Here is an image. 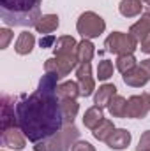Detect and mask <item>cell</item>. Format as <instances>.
Segmentation results:
<instances>
[{
  "mask_svg": "<svg viewBox=\"0 0 150 151\" xmlns=\"http://www.w3.org/2000/svg\"><path fill=\"white\" fill-rule=\"evenodd\" d=\"M134 67H138V60L134 58V55H120V56H117L115 69L120 74H125V72L133 70Z\"/></svg>",
  "mask_w": 150,
  "mask_h": 151,
  "instance_id": "obj_24",
  "label": "cell"
},
{
  "mask_svg": "<svg viewBox=\"0 0 150 151\" xmlns=\"http://www.w3.org/2000/svg\"><path fill=\"white\" fill-rule=\"evenodd\" d=\"M138 46L140 44L134 39L129 34H124V32H111L104 40V47L110 53L117 55V56H120V55H134Z\"/></svg>",
  "mask_w": 150,
  "mask_h": 151,
  "instance_id": "obj_5",
  "label": "cell"
},
{
  "mask_svg": "<svg viewBox=\"0 0 150 151\" xmlns=\"http://www.w3.org/2000/svg\"><path fill=\"white\" fill-rule=\"evenodd\" d=\"M136 151H150V130H145V132L141 134Z\"/></svg>",
  "mask_w": 150,
  "mask_h": 151,
  "instance_id": "obj_27",
  "label": "cell"
},
{
  "mask_svg": "<svg viewBox=\"0 0 150 151\" xmlns=\"http://www.w3.org/2000/svg\"><path fill=\"white\" fill-rule=\"evenodd\" d=\"M78 65H79V62H78L76 55H58V56L48 58L44 62V72L55 74L62 79L71 74V70H74Z\"/></svg>",
  "mask_w": 150,
  "mask_h": 151,
  "instance_id": "obj_6",
  "label": "cell"
},
{
  "mask_svg": "<svg viewBox=\"0 0 150 151\" xmlns=\"http://www.w3.org/2000/svg\"><path fill=\"white\" fill-rule=\"evenodd\" d=\"M57 95H58L60 100H76L78 97H81L78 81H64V83H60L58 88H57Z\"/></svg>",
  "mask_w": 150,
  "mask_h": 151,
  "instance_id": "obj_17",
  "label": "cell"
},
{
  "mask_svg": "<svg viewBox=\"0 0 150 151\" xmlns=\"http://www.w3.org/2000/svg\"><path fill=\"white\" fill-rule=\"evenodd\" d=\"M76 47H78V42L73 35H62L53 44V55L55 56H58V55H76Z\"/></svg>",
  "mask_w": 150,
  "mask_h": 151,
  "instance_id": "obj_15",
  "label": "cell"
},
{
  "mask_svg": "<svg viewBox=\"0 0 150 151\" xmlns=\"http://www.w3.org/2000/svg\"><path fill=\"white\" fill-rule=\"evenodd\" d=\"M129 35L134 39L138 44H141L145 39L150 37V11L149 12H143V14L140 16V19L131 25Z\"/></svg>",
  "mask_w": 150,
  "mask_h": 151,
  "instance_id": "obj_10",
  "label": "cell"
},
{
  "mask_svg": "<svg viewBox=\"0 0 150 151\" xmlns=\"http://www.w3.org/2000/svg\"><path fill=\"white\" fill-rule=\"evenodd\" d=\"M113 130H115V125H113L111 119H103L94 130H92V135L97 139V141H103V142H106L108 141V137L113 134Z\"/></svg>",
  "mask_w": 150,
  "mask_h": 151,
  "instance_id": "obj_23",
  "label": "cell"
},
{
  "mask_svg": "<svg viewBox=\"0 0 150 151\" xmlns=\"http://www.w3.org/2000/svg\"><path fill=\"white\" fill-rule=\"evenodd\" d=\"M113 72H115L113 62H110V60H101L99 65H97V76H95V77H97L99 81H108L113 76Z\"/></svg>",
  "mask_w": 150,
  "mask_h": 151,
  "instance_id": "obj_25",
  "label": "cell"
},
{
  "mask_svg": "<svg viewBox=\"0 0 150 151\" xmlns=\"http://www.w3.org/2000/svg\"><path fill=\"white\" fill-rule=\"evenodd\" d=\"M108 111L113 118H127V99L122 95H115L108 106Z\"/></svg>",
  "mask_w": 150,
  "mask_h": 151,
  "instance_id": "obj_22",
  "label": "cell"
},
{
  "mask_svg": "<svg viewBox=\"0 0 150 151\" xmlns=\"http://www.w3.org/2000/svg\"><path fill=\"white\" fill-rule=\"evenodd\" d=\"M60 107H62L64 123L66 125H73L78 113H79V104L76 100H60Z\"/></svg>",
  "mask_w": 150,
  "mask_h": 151,
  "instance_id": "obj_21",
  "label": "cell"
},
{
  "mask_svg": "<svg viewBox=\"0 0 150 151\" xmlns=\"http://www.w3.org/2000/svg\"><path fill=\"white\" fill-rule=\"evenodd\" d=\"M76 81H78L81 97H90V95L95 93V79L92 76V65H90V62L79 63L76 67Z\"/></svg>",
  "mask_w": 150,
  "mask_h": 151,
  "instance_id": "obj_7",
  "label": "cell"
},
{
  "mask_svg": "<svg viewBox=\"0 0 150 151\" xmlns=\"http://www.w3.org/2000/svg\"><path fill=\"white\" fill-rule=\"evenodd\" d=\"M42 0H0L2 21L9 27H36Z\"/></svg>",
  "mask_w": 150,
  "mask_h": 151,
  "instance_id": "obj_2",
  "label": "cell"
},
{
  "mask_svg": "<svg viewBox=\"0 0 150 151\" xmlns=\"http://www.w3.org/2000/svg\"><path fill=\"white\" fill-rule=\"evenodd\" d=\"M115 95H118V93H117V86H115V84H110V83H104V84L99 86V90H95V93H94V106H97V107H101V109L108 107Z\"/></svg>",
  "mask_w": 150,
  "mask_h": 151,
  "instance_id": "obj_12",
  "label": "cell"
},
{
  "mask_svg": "<svg viewBox=\"0 0 150 151\" xmlns=\"http://www.w3.org/2000/svg\"><path fill=\"white\" fill-rule=\"evenodd\" d=\"M131 141H133V135H131L129 130H125V128H115L113 134L108 137L106 144H108L110 150L122 151V150H125V148H129Z\"/></svg>",
  "mask_w": 150,
  "mask_h": 151,
  "instance_id": "obj_11",
  "label": "cell"
},
{
  "mask_svg": "<svg viewBox=\"0 0 150 151\" xmlns=\"http://www.w3.org/2000/svg\"><path fill=\"white\" fill-rule=\"evenodd\" d=\"M141 9H143L141 0H122L118 5V12L124 18H136L141 14Z\"/></svg>",
  "mask_w": 150,
  "mask_h": 151,
  "instance_id": "obj_19",
  "label": "cell"
},
{
  "mask_svg": "<svg viewBox=\"0 0 150 151\" xmlns=\"http://www.w3.org/2000/svg\"><path fill=\"white\" fill-rule=\"evenodd\" d=\"M138 49H141V53H145V55H149V56H150V37L145 39V40L140 44V47H138Z\"/></svg>",
  "mask_w": 150,
  "mask_h": 151,
  "instance_id": "obj_29",
  "label": "cell"
},
{
  "mask_svg": "<svg viewBox=\"0 0 150 151\" xmlns=\"http://www.w3.org/2000/svg\"><path fill=\"white\" fill-rule=\"evenodd\" d=\"M120 2H122V0H120Z\"/></svg>",
  "mask_w": 150,
  "mask_h": 151,
  "instance_id": "obj_33",
  "label": "cell"
},
{
  "mask_svg": "<svg viewBox=\"0 0 150 151\" xmlns=\"http://www.w3.org/2000/svg\"><path fill=\"white\" fill-rule=\"evenodd\" d=\"M141 2H143V4H145V5L150 9V0H141Z\"/></svg>",
  "mask_w": 150,
  "mask_h": 151,
  "instance_id": "obj_31",
  "label": "cell"
},
{
  "mask_svg": "<svg viewBox=\"0 0 150 151\" xmlns=\"http://www.w3.org/2000/svg\"><path fill=\"white\" fill-rule=\"evenodd\" d=\"M2 151H5V150H2Z\"/></svg>",
  "mask_w": 150,
  "mask_h": 151,
  "instance_id": "obj_32",
  "label": "cell"
},
{
  "mask_svg": "<svg viewBox=\"0 0 150 151\" xmlns=\"http://www.w3.org/2000/svg\"><path fill=\"white\" fill-rule=\"evenodd\" d=\"M2 144L14 151H21L27 146V137L18 125H12L7 128H2Z\"/></svg>",
  "mask_w": 150,
  "mask_h": 151,
  "instance_id": "obj_9",
  "label": "cell"
},
{
  "mask_svg": "<svg viewBox=\"0 0 150 151\" xmlns=\"http://www.w3.org/2000/svg\"><path fill=\"white\" fill-rule=\"evenodd\" d=\"M71 151H95V148L87 141H76Z\"/></svg>",
  "mask_w": 150,
  "mask_h": 151,
  "instance_id": "obj_28",
  "label": "cell"
},
{
  "mask_svg": "<svg viewBox=\"0 0 150 151\" xmlns=\"http://www.w3.org/2000/svg\"><path fill=\"white\" fill-rule=\"evenodd\" d=\"M58 25H60V18L57 14H42L34 28L41 35H51L58 28Z\"/></svg>",
  "mask_w": 150,
  "mask_h": 151,
  "instance_id": "obj_14",
  "label": "cell"
},
{
  "mask_svg": "<svg viewBox=\"0 0 150 151\" xmlns=\"http://www.w3.org/2000/svg\"><path fill=\"white\" fill-rule=\"evenodd\" d=\"M122 79H124V83H125L127 86H131V88H143V86L150 81L149 74L140 67V63H138V67H134L133 70L122 74Z\"/></svg>",
  "mask_w": 150,
  "mask_h": 151,
  "instance_id": "obj_13",
  "label": "cell"
},
{
  "mask_svg": "<svg viewBox=\"0 0 150 151\" xmlns=\"http://www.w3.org/2000/svg\"><path fill=\"white\" fill-rule=\"evenodd\" d=\"M103 119H104V113H103V109L97 107V106L88 107V109L85 111V114H83V125H85L88 130H94Z\"/></svg>",
  "mask_w": 150,
  "mask_h": 151,
  "instance_id": "obj_20",
  "label": "cell"
},
{
  "mask_svg": "<svg viewBox=\"0 0 150 151\" xmlns=\"http://www.w3.org/2000/svg\"><path fill=\"white\" fill-rule=\"evenodd\" d=\"M14 37V34H12V30L11 28H0V49H7V46H9V42L12 40Z\"/></svg>",
  "mask_w": 150,
  "mask_h": 151,
  "instance_id": "obj_26",
  "label": "cell"
},
{
  "mask_svg": "<svg viewBox=\"0 0 150 151\" xmlns=\"http://www.w3.org/2000/svg\"><path fill=\"white\" fill-rule=\"evenodd\" d=\"M95 55V46L90 39H83L78 42V47H76V56H78V62L79 63H85V62H90Z\"/></svg>",
  "mask_w": 150,
  "mask_h": 151,
  "instance_id": "obj_18",
  "label": "cell"
},
{
  "mask_svg": "<svg viewBox=\"0 0 150 151\" xmlns=\"http://www.w3.org/2000/svg\"><path fill=\"white\" fill-rule=\"evenodd\" d=\"M140 67H141V69L149 74V77H150V58H147V60H141V62H140Z\"/></svg>",
  "mask_w": 150,
  "mask_h": 151,
  "instance_id": "obj_30",
  "label": "cell"
},
{
  "mask_svg": "<svg viewBox=\"0 0 150 151\" xmlns=\"http://www.w3.org/2000/svg\"><path fill=\"white\" fill-rule=\"evenodd\" d=\"M76 141H79V130L73 123V125H66L55 135L36 142L34 151H71Z\"/></svg>",
  "mask_w": 150,
  "mask_h": 151,
  "instance_id": "obj_3",
  "label": "cell"
},
{
  "mask_svg": "<svg viewBox=\"0 0 150 151\" xmlns=\"http://www.w3.org/2000/svg\"><path fill=\"white\" fill-rule=\"evenodd\" d=\"M150 113V93L133 95L127 99V118L143 119Z\"/></svg>",
  "mask_w": 150,
  "mask_h": 151,
  "instance_id": "obj_8",
  "label": "cell"
},
{
  "mask_svg": "<svg viewBox=\"0 0 150 151\" xmlns=\"http://www.w3.org/2000/svg\"><path fill=\"white\" fill-rule=\"evenodd\" d=\"M58 81V76L44 72L37 90L28 97L23 95L16 104L18 127L34 144L55 135L66 127L60 99L57 95Z\"/></svg>",
  "mask_w": 150,
  "mask_h": 151,
  "instance_id": "obj_1",
  "label": "cell"
},
{
  "mask_svg": "<svg viewBox=\"0 0 150 151\" xmlns=\"http://www.w3.org/2000/svg\"><path fill=\"white\" fill-rule=\"evenodd\" d=\"M34 46H36V37H34V34H30L28 30H25V32H21V34L18 35V39H16V42H14V51H16L18 55H21V56H25V55H30V53H32Z\"/></svg>",
  "mask_w": 150,
  "mask_h": 151,
  "instance_id": "obj_16",
  "label": "cell"
},
{
  "mask_svg": "<svg viewBox=\"0 0 150 151\" xmlns=\"http://www.w3.org/2000/svg\"><path fill=\"white\" fill-rule=\"evenodd\" d=\"M76 30L83 39H95L106 30V21L94 11H85L76 21Z\"/></svg>",
  "mask_w": 150,
  "mask_h": 151,
  "instance_id": "obj_4",
  "label": "cell"
}]
</instances>
